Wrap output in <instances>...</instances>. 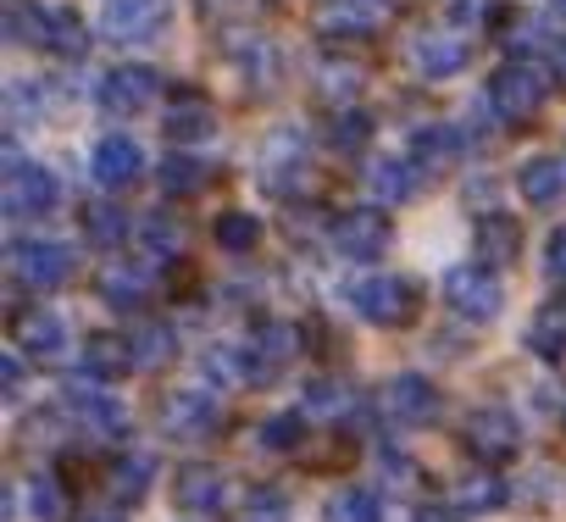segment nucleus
I'll return each instance as SVG.
<instances>
[{
    "label": "nucleus",
    "mask_w": 566,
    "mask_h": 522,
    "mask_svg": "<svg viewBox=\"0 0 566 522\" xmlns=\"http://www.w3.org/2000/svg\"><path fill=\"white\" fill-rule=\"evenodd\" d=\"M7 34L23 45H40L51 56H78L90 45V29L67 7H34V0H12L7 7Z\"/></svg>",
    "instance_id": "nucleus-1"
},
{
    "label": "nucleus",
    "mask_w": 566,
    "mask_h": 522,
    "mask_svg": "<svg viewBox=\"0 0 566 522\" xmlns=\"http://www.w3.org/2000/svg\"><path fill=\"white\" fill-rule=\"evenodd\" d=\"M345 301L361 323H378V328H400L417 317V284L400 273H367L345 290Z\"/></svg>",
    "instance_id": "nucleus-2"
},
{
    "label": "nucleus",
    "mask_w": 566,
    "mask_h": 522,
    "mask_svg": "<svg viewBox=\"0 0 566 522\" xmlns=\"http://www.w3.org/2000/svg\"><path fill=\"white\" fill-rule=\"evenodd\" d=\"M439 295H444V306L461 323H494L500 306H505V290H500L494 268H483V261H461V268H450Z\"/></svg>",
    "instance_id": "nucleus-3"
},
{
    "label": "nucleus",
    "mask_w": 566,
    "mask_h": 522,
    "mask_svg": "<svg viewBox=\"0 0 566 522\" xmlns=\"http://www.w3.org/2000/svg\"><path fill=\"white\" fill-rule=\"evenodd\" d=\"M483 95H489V106H494L505 123H527V117H538L544 101H549V73L533 67V62H505V67L489 79Z\"/></svg>",
    "instance_id": "nucleus-4"
},
{
    "label": "nucleus",
    "mask_w": 566,
    "mask_h": 522,
    "mask_svg": "<svg viewBox=\"0 0 566 522\" xmlns=\"http://www.w3.org/2000/svg\"><path fill=\"white\" fill-rule=\"evenodd\" d=\"M73 268H78V255H73V244H62V239H18L12 244V279L23 284V290H62L67 279H73Z\"/></svg>",
    "instance_id": "nucleus-5"
},
{
    "label": "nucleus",
    "mask_w": 566,
    "mask_h": 522,
    "mask_svg": "<svg viewBox=\"0 0 566 522\" xmlns=\"http://www.w3.org/2000/svg\"><path fill=\"white\" fill-rule=\"evenodd\" d=\"M222 428V400L211 389H167L161 395V434L178 445H200Z\"/></svg>",
    "instance_id": "nucleus-6"
},
{
    "label": "nucleus",
    "mask_w": 566,
    "mask_h": 522,
    "mask_svg": "<svg viewBox=\"0 0 566 522\" xmlns=\"http://www.w3.org/2000/svg\"><path fill=\"white\" fill-rule=\"evenodd\" d=\"M56 200H62L56 173H45L40 161H23V156H12V161H7V184H0V206H7V217L29 222V217L56 211Z\"/></svg>",
    "instance_id": "nucleus-7"
},
{
    "label": "nucleus",
    "mask_w": 566,
    "mask_h": 522,
    "mask_svg": "<svg viewBox=\"0 0 566 522\" xmlns=\"http://www.w3.org/2000/svg\"><path fill=\"white\" fill-rule=\"evenodd\" d=\"M62 406H67V417H73L84 434H95V439H123V434H128V406H123L106 384H95V378L67 384Z\"/></svg>",
    "instance_id": "nucleus-8"
},
{
    "label": "nucleus",
    "mask_w": 566,
    "mask_h": 522,
    "mask_svg": "<svg viewBox=\"0 0 566 522\" xmlns=\"http://www.w3.org/2000/svg\"><path fill=\"white\" fill-rule=\"evenodd\" d=\"M328 239H334V250L345 261H378L395 233H389V217L378 206H350V211H339L328 222Z\"/></svg>",
    "instance_id": "nucleus-9"
},
{
    "label": "nucleus",
    "mask_w": 566,
    "mask_h": 522,
    "mask_svg": "<svg viewBox=\"0 0 566 522\" xmlns=\"http://www.w3.org/2000/svg\"><path fill=\"white\" fill-rule=\"evenodd\" d=\"M439 389H433V378H422V373H400V378H389L384 389H378V411H384V422H395V428H428L433 417H439Z\"/></svg>",
    "instance_id": "nucleus-10"
},
{
    "label": "nucleus",
    "mask_w": 566,
    "mask_h": 522,
    "mask_svg": "<svg viewBox=\"0 0 566 522\" xmlns=\"http://www.w3.org/2000/svg\"><path fill=\"white\" fill-rule=\"evenodd\" d=\"M167 29V0H101V34L112 45H150Z\"/></svg>",
    "instance_id": "nucleus-11"
},
{
    "label": "nucleus",
    "mask_w": 566,
    "mask_h": 522,
    "mask_svg": "<svg viewBox=\"0 0 566 522\" xmlns=\"http://www.w3.org/2000/svg\"><path fill=\"white\" fill-rule=\"evenodd\" d=\"M461 439H467V450H472L483 467H500V461H511V456L522 450V428H516V417H511L505 406H478V411L467 417Z\"/></svg>",
    "instance_id": "nucleus-12"
},
{
    "label": "nucleus",
    "mask_w": 566,
    "mask_h": 522,
    "mask_svg": "<svg viewBox=\"0 0 566 522\" xmlns=\"http://www.w3.org/2000/svg\"><path fill=\"white\" fill-rule=\"evenodd\" d=\"M467 62H472V51H467V40H461L455 29L433 23V29H417V34H411V67H417L422 79L444 84V79L467 73Z\"/></svg>",
    "instance_id": "nucleus-13"
},
{
    "label": "nucleus",
    "mask_w": 566,
    "mask_h": 522,
    "mask_svg": "<svg viewBox=\"0 0 566 522\" xmlns=\"http://www.w3.org/2000/svg\"><path fill=\"white\" fill-rule=\"evenodd\" d=\"M156 95H161V73L145 67V62L112 67V73L101 79V106H106L112 117H134V112H145Z\"/></svg>",
    "instance_id": "nucleus-14"
},
{
    "label": "nucleus",
    "mask_w": 566,
    "mask_h": 522,
    "mask_svg": "<svg viewBox=\"0 0 566 522\" xmlns=\"http://www.w3.org/2000/svg\"><path fill=\"white\" fill-rule=\"evenodd\" d=\"M150 295H156L150 261H112V268L101 273V301L112 312H139V306H150Z\"/></svg>",
    "instance_id": "nucleus-15"
},
{
    "label": "nucleus",
    "mask_w": 566,
    "mask_h": 522,
    "mask_svg": "<svg viewBox=\"0 0 566 522\" xmlns=\"http://www.w3.org/2000/svg\"><path fill=\"white\" fill-rule=\"evenodd\" d=\"M172 500H178V511L217 516V511L228 505V478H222L217 467H206V461H189V467H178V478H172Z\"/></svg>",
    "instance_id": "nucleus-16"
},
{
    "label": "nucleus",
    "mask_w": 566,
    "mask_h": 522,
    "mask_svg": "<svg viewBox=\"0 0 566 522\" xmlns=\"http://www.w3.org/2000/svg\"><path fill=\"white\" fill-rule=\"evenodd\" d=\"M12 340H18L23 356H34V362H56V356L67 351V323H62L56 312H45V306H29V312L12 317Z\"/></svg>",
    "instance_id": "nucleus-17"
},
{
    "label": "nucleus",
    "mask_w": 566,
    "mask_h": 522,
    "mask_svg": "<svg viewBox=\"0 0 566 522\" xmlns=\"http://www.w3.org/2000/svg\"><path fill=\"white\" fill-rule=\"evenodd\" d=\"M244 351H250V378H255V384H272L283 367L295 362L301 340H295V328H290V323H261V328H255V340H250Z\"/></svg>",
    "instance_id": "nucleus-18"
},
{
    "label": "nucleus",
    "mask_w": 566,
    "mask_h": 522,
    "mask_svg": "<svg viewBox=\"0 0 566 522\" xmlns=\"http://www.w3.org/2000/svg\"><path fill=\"white\" fill-rule=\"evenodd\" d=\"M422 173H444V167H455L461 156H467V134L455 128V123H422L417 134H411V150H406Z\"/></svg>",
    "instance_id": "nucleus-19"
},
{
    "label": "nucleus",
    "mask_w": 566,
    "mask_h": 522,
    "mask_svg": "<svg viewBox=\"0 0 566 522\" xmlns=\"http://www.w3.org/2000/svg\"><path fill=\"white\" fill-rule=\"evenodd\" d=\"M139 167H145V150H139L128 134H106V139H95V156H90L95 184H106V189L134 184V178H139Z\"/></svg>",
    "instance_id": "nucleus-20"
},
{
    "label": "nucleus",
    "mask_w": 566,
    "mask_h": 522,
    "mask_svg": "<svg viewBox=\"0 0 566 522\" xmlns=\"http://www.w3.org/2000/svg\"><path fill=\"white\" fill-rule=\"evenodd\" d=\"M378 23H384L378 0H323L317 7V29L328 40H367Z\"/></svg>",
    "instance_id": "nucleus-21"
},
{
    "label": "nucleus",
    "mask_w": 566,
    "mask_h": 522,
    "mask_svg": "<svg viewBox=\"0 0 566 522\" xmlns=\"http://www.w3.org/2000/svg\"><path fill=\"white\" fill-rule=\"evenodd\" d=\"M306 173V145H301V134L295 128H277L272 139H266V150H261V184H272L277 195H290V184Z\"/></svg>",
    "instance_id": "nucleus-22"
},
{
    "label": "nucleus",
    "mask_w": 566,
    "mask_h": 522,
    "mask_svg": "<svg viewBox=\"0 0 566 522\" xmlns=\"http://www.w3.org/2000/svg\"><path fill=\"white\" fill-rule=\"evenodd\" d=\"M301 406H306L312 422H361V395L339 378H312Z\"/></svg>",
    "instance_id": "nucleus-23"
},
{
    "label": "nucleus",
    "mask_w": 566,
    "mask_h": 522,
    "mask_svg": "<svg viewBox=\"0 0 566 522\" xmlns=\"http://www.w3.org/2000/svg\"><path fill=\"white\" fill-rule=\"evenodd\" d=\"M505 500H511V483H505L494 467H478V472H467V478L455 483V494H450L455 516H489V511H500Z\"/></svg>",
    "instance_id": "nucleus-24"
},
{
    "label": "nucleus",
    "mask_w": 566,
    "mask_h": 522,
    "mask_svg": "<svg viewBox=\"0 0 566 522\" xmlns=\"http://www.w3.org/2000/svg\"><path fill=\"white\" fill-rule=\"evenodd\" d=\"M516 189H522V200L527 206H560L566 200V161L560 156H533V161H522V173H516Z\"/></svg>",
    "instance_id": "nucleus-25"
},
{
    "label": "nucleus",
    "mask_w": 566,
    "mask_h": 522,
    "mask_svg": "<svg viewBox=\"0 0 566 522\" xmlns=\"http://www.w3.org/2000/svg\"><path fill=\"white\" fill-rule=\"evenodd\" d=\"M161 134L172 139V150H189V145H200V139L217 134V112H211L200 95H184V101L161 117Z\"/></svg>",
    "instance_id": "nucleus-26"
},
{
    "label": "nucleus",
    "mask_w": 566,
    "mask_h": 522,
    "mask_svg": "<svg viewBox=\"0 0 566 522\" xmlns=\"http://www.w3.org/2000/svg\"><path fill=\"white\" fill-rule=\"evenodd\" d=\"M367 184H373V195L378 200H389V206H411L417 195H422V167L406 156H384V161H373V173H367Z\"/></svg>",
    "instance_id": "nucleus-27"
},
{
    "label": "nucleus",
    "mask_w": 566,
    "mask_h": 522,
    "mask_svg": "<svg viewBox=\"0 0 566 522\" xmlns=\"http://www.w3.org/2000/svg\"><path fill=\"white\" fill-rule=\"evenodd\" d=\"M123 373H134V345H128V334H90V345H84V378L112 384V378H123Z\"/></svg>",
    "instance_id": "nucleus-28"
},
{
    "label": "nucleus",
    "mask_w": 566,
    "mask_h": 522,
    "mask_svg": "<svg viewBox=\"0 0 566 522\" xmlns=\"http://www.w3.org/2000/svg\"><path fill=\"white\" fill-rule=\"evenodd\" d=\"M478 255H483V268H511V261L522 255V222L489 211L478 222Z\"/></svg>",
    "instance_id": "nucleus-29"
},
{
    "label": "nucleus",
    "mask_w": 566,
    "mask_h": 522,
    "mask_svg": "<svg viewBox=\"0 0 566 522\" xmlns=\"http://www.w3.org/2000/svg\"><path fill=\"white\" fill-rule=\"evenodd\" d=\"M200 378L206 389H244L250 378V351L244 345H206L200 351Z\"/></svg>",
    "instance_id": "nucleus-30"
},
{
    "label": "nucleus",
    "mask_w": 566,
    "mask_h": 522,
    "mask_svg": "<svg viewBox=\"0 0 566 522\" xmlns=\"http://www.w3.org/2000/svg\"><path fill=\"white\" fill-rule=\"evenodd\" d=\"M527 351L538 362H566V301H549L527 323Z\"/></svg>",
    "instance_id": "nucleus-31"
},
{
    "label": "nucleus",
    "mask_w": 566,
    "mask_h": 522,
    "mask_svg": "<svg viewBox=\"0 0 566 522\" xmlns=\"http://www.w3.org/2000/svg\"><path fill=\"white\" fill-rule=\"evenodd\" d=\"M128 211L123 206H112V200H90L84 206V239L90 244H101V250H117L123 239H128Z\"/></svg>",
    "instance_id": "nucleus-32"
},
{
    "label": "nucleus",
    "mask_w": 566,
    "mask_h": 522,
    "mask_svg": "<svg viewBox=\"0 0 566 522\" xmlns=\"http://www.w3.org/2000/svg\"><path fill=\"white\" fill-rule=\"evenodd\" d=\"M150 483H156V456L128 450V456L112 461V494H117V500H145Z\"/></svg>",
    "instance_id": "nucleus-33"
},
{
    "label": "nucleus",
    "mask_w": 566,
    "mask_h": 522,
    "mask_svg": "<svg viewBox=\"0 0 566 522\" xmlns=\"http://www.w3.org/2000/svg\"><path fill=\"white\" fill-rule=\"evenodd\" d=\"M156 178H161V189H167V195H200V189L211 184V167H206L195 150H172V156L161 161V173H156Z\"/></svg>",
    "instance_id": "nucleus-34"
},
{
    "label": "nucleus",
    "mask_w": 566,
    "mask_h": 522,
    "mask_svg": "<svg viewBox=\"0 0 566 522\" xmlns=\"http://www.w3.org/2000/svg\"><path fill=\"white\" fill-rule=\"evenodd\" d=\"M367 139H373V112H361V106H339L334 123H328V145H334L339 156H361Z\"/></svg>",
    "instance_id": "nucleus-35"
},
{
    "label": "nucleus",
    "mask_w": 566,
    "mask_h": 522,
    "mask_svg": "<svg viewBox=\"0 0 566 522\" xmlns=\"http://www.w3.org/2000/svg\"><path fill=\"white\" fill-rule=\"evenodd\" d=\"M23 494H29V516H34V522H62V516H67V489H62L56 472H34V478L23 483Z\"/></svg>",
    "instance_id": "nucleus-36"
},
{
    "label": "nucleus",
    "mask_w": 566,
    "mask_h": 522,
    "mask_svg": "<svg viewBox=\"0 0 566 522\" xmlns=\"http://www.w3.org/2000/svg\"><path fill=\"white\" fill-rule=\"evenodd\" d=\"M128 345H134V367H161V362L178 351V334H172L167 323H139V328L128 334Z\"/></svg>",
    "instance_id": "nucleus-37"
},
{
    "label": "nucleus",
    "mask_w": 566,
    "mask_h": 522,
    "mask_svg": "<svg viewBox=\"0 0 566 522\" xmlns=\"http://www.w3.org/2000/svg\"><path fill=\"white\" fill-rule=\"evenodd\" d=\"M239 522H295V505H290V494H283V489L261 483V489H250V494H244Z\"/></svg>",
    "instance_id": "nucleus-38"
},
{
    "label": "nucleus",
    "mask_w": 566,
    "mask_h": 522,
    "mask_svg": "<svg viewBox=\"0 0 566 522\" xmlns=\"http://www.w3.org/2000/svg\"><path fill=\"white\" fill-rule=\"evenodd\" d=\"M323 522H384V505H378V494L373 489H339L334 500H328V516Z\"/></svg>",
    "instance_id": "nucleus-39"
},
{
    "label": "nucleus",
    "mask_w": 566,
    "mask_h": 522,
    "mask_svg": "<svg viewBox=\"0 0 566 522\" xmlns=\"http://www.w3.org/2000/svg\"><path fill=\"white\" fill-rule=\"evenodd\" d=\"M211 233H217V250H233V255H244V250H255V239H261V222H255L250 211H222Z\"/></svg>",
    "instance_id": "nucleus-40"
},
{
    "label": "nucleus",
    "mask_w": 566,
    "mask_h": 522,
    "mask_svg": "<svg viewBox=\"0 0 566 522\" xmlns=\"http://www.w3.org/2000/svg\"><path fill=\"white\" fill-rule=\"evenodd\" d=\"M301 434H306V411H277V417H266L255 428V445L261 450H295Z\"/></svg>",
    "instance_id": "nucleus-41"
},
{
    "label": "nucleus",
    "mask_w": 566,
    "mask_h": 522,
    "mask_svg": "<svg viewBox=\"0 0 566 522\" xmlns=\"http://www.w3.org/2000/svg\"><path fill=\"white\" fill-rule=\"evenodd\" d=\"M34 95H45L40 79H12V84H7V117H12V123H34V117H45V101H34Z\"/></svg>",
    "instance_id": "nucleus-42"
},
{
    "label": "nucleus",
    "mask_w": 566,
    "mask_h": 522,
    "mask_svg": "<svg viewBox=\"0 0 566 522\" xmlns=\"http://www.w3.org/2000/svg\"><path fill=\"white\" fill-rule=\"evenodd\" d=\"M139 228H145L150 255H178V250H184V228H178L172 217H161V211H156V217H145Z\"/></svg>",
    "instance_id": "nucleus-43"
},
{
    "label": "nucleus",
    "mask_w": 566,
    "mask_h": 522,
    "mask_svg": "<svg viewBox=\"0 0 566 522\" xmlns=\"http://www.w3.org/2000/svg\"><path fill=\"white\" fill-rule=\"evenodd\" d=\"M544 273L555 279V284H566V222L549 233V244H544Z\"/></svg>",
    "instance_id": "nucleus-44"
},
{
    "label": "nucleus",
    "mask_w": 566,
    "mask_h": 522,
    "mask_svg": "<svg viewBox=\"0 0 566 522\" xmlns=\"http://www.w3.org/2000/svg\"><path fill=\"white\" fill-rule=\"evenodd\" d=\"M489 12H494V0H450V23H461V29L489 23Z\"/></svg>",
    "instance_id": "nucleus-45"
},
{
    "label": "nucleus",
    "mask_w": 566,
    "mask_h": 522,
    "mask_svg": "<svg viewBox=\"0 0 566 522\" xmlns=\"http://www.w3.org/2000/svg\"><path fill=\"white\" fill-rule=\"evenodd\" d=\"M0 389H7L12 400L23 395V356H18V351H7V356H0Z\"/></svg>",
    "instance_id": "nucleus-46"
},
{
    "label": "nucleus",
    "mask_w": 566,
    "mask_h": 522,
    "mask_svg": "<svg viewBox=\"0 0 566 522\" xmlns=\"http://www.w3.org/2000/svg\"><path fill=\"white\" fill-rule=\"evenodd\" d=\"M384 478H389V483H417V467H411L406 456H384Z\"/></svg>",
    "instance_id": "nucleus-47"
},
{
    "label": "nucleus",
    "mask_w": 566,
    "mask_h": 522,
    "mask_svg": "<svg viewBox=\"0 0 566 522\" xmlns=\"http://www.w3.org/2000/svg\"><path fill=\"white\" fill-rule=\"evenodd\" d=\"M411 522H461V516H455V505H417Z\"/></svg>",
    "instance_id": "nucleus-48"
},
{
    "label": "nucleus",
    "mask_w": 566,
    "mask_h": 522,
    "mask_svg": "<svg viewBox=\"0 0 566 522\" xmlns=\"http://www.w3.org/2000/svg\"><path fill=\"white\" fill-rule=\"evenodd\" d=\"M549 62H555V73H560V79H566V34H560V40H555V45H549Z\"/></svg>",
    "instance_id": "nucleus-49"
},
{
    "label": "nucleus",
    "mask_w": 566,
    "mask_h": 522,
    "mask_svg": "<svg viewBox=\"0 0 566 522\" xmlns=\"http://www.w3.org/2000/svg\"><path fill=\"white\" fill-rule=\"evenodd\" d=\"M84 522H128V516H123V511H112V505H101V511H90Z\"/></svg>",
    "instance_id": "nucleus-50"
},
{
    "label": "nucleus",
    "mask_w": 566,
    "mask_h": 522,
    "mask_svg": "<svg viewBox=\"0 0 566 522\" xmlns=\"http://www.w3.org/2000/svg\"><path fill=\"white\" fill-rule=\"evenodd\" d=\"M549 12H555V18H566V0H549Z\"/></svg>",
    "instance_id": "nucleus-51"
},
{
    "label": "nucleus",
    "mask_w": 566,
    "mask_h": 522,
    "mask_svg": "<svg viewBox=\"0 0 566 522\" xmlns=\"http://www.w3.org/2000/svg\"><path fill=\"white\" fill-rule=\"evenodd\" d=\"M378 7H389V0H378Z\"/></svg>",
    "instance_id": "nucleus-52"
}]
</instances>
